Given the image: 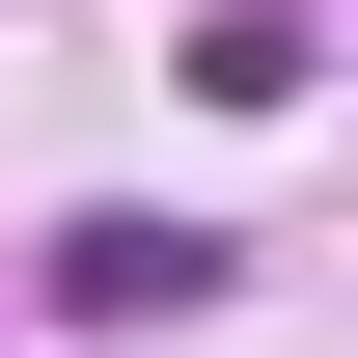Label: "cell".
<instances>
[{"label":"cell","instance_id":"2","mask_svg":"<svg viewBox=\"0 0 358 358\" xmlns=\"http://www.w3.org/2000/svg\"><path fill=\"white\" fill-rule=\"evenodd\" d=\"M303 83H331L303 0H221V28H193V110H303Z\"/></svg>","mask_w":358,"mask_h":358},{"label":"cell","instance_id":"1","mask_svg":"<svg viewBox=\"0 0 358 358\" xmlns=\"http://www.w3.org/2000/svg\"><path fill=\"white\" fill-rule=\"evenodd\" d=\"M28 303H55V331H166V303H221V221H55Z\"/></svg>","mask_w":358,"mask_h":358}]
</instances>
